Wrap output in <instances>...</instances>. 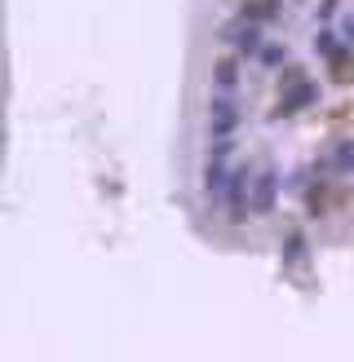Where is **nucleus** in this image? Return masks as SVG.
Listing matches in <instances>:
<instances>
[{
	"instance_id": "obj_7",
	"label": "nucleus",
	"mask_w": 354,
	"mask_h": 362,
	"mask_svg": "<svg viewBox=\"0 0 354 362\" xmlns=\"http://www.w3.org/2000/svg\"><path fill=\"white\" fill-rule=\"evenodd\" d=\"M279 257H283V269H301V265L310 261V243H306V234H301V230H292L288 239H283Z\"/></svg>"
},
{
	"instance_id": "obj_8",
	"label": "nucleus",
	"mask_w": 354,
	"mask_h": 362,
	"mask_svg": "<svg viewBox=\"0 0 354 362\" xmlns=\"http://www.w3.org/2000/svg\"><path fill=\"white\" fill-rule=\"evenodd\" d=\"M324 168H328V177H354V137H346V141H336Z\"/></svg>"
},
{
	"instance_id": "obj_9",
	"label": "nucleus",
	"mask_w": 354,
	"mask_h": 362,
	"mask_svg": "<svg viewBox=\"0 0 354 362\" xmlns=\"http://www.w3.org/2000/svg\"><path fill=\"white\" fill-rule=\"evenodd\" d=\"M239 84V53H230V58L212 62V88H235Z\"/></svg>"
},
{
	"instance_id": "obj_3",
	"label": "nucleus",
	"mask_w": 354,
	"mask_h": 362,
	"mask_svg": "<svg viewBox=\"0 0 354 362\" xmlns=\"http://www.w3.org/2000/svg\"><path fill=\"white\" fill-rule=\"evenodd\" d=\"M235 129H239L235 88H212V98H208V137H230Z\"/></svg>"
},
{
	"instance_id": "obj_10",
	"label": "nucleus",
	"mask_w": 354,
	"mask_h": 362,
	"mask_svg": "<svg viewBox=\"0 0 354 362\" xmlns=\"http://www.w3.org/2000/svg\"><path fill=\"white\" fill-rule=\"evenodd\" d=\"M239 13L266 27V23H275V18H279V0H244V5H239Z\"/></svg>"
},
{
	"instance_id": "obj_11",
	"label": "nucleus",
	"mask_w": 354,
	"mask_h": 362,
	"mask_svg": "<svg viewBox=\"0 0 354 362\" xmlns=\"http://www.w3.org/2000/svg\"><path fill=\"white\" fill-rule=\"evenodd\" d=\"M253 58H257L261 71H283V62H288V49H283V45H266V40H261V49L253 53Z\"/></svg>"
},
{
	"instance_id": "obj_13",
	"label": "nucleus",
	"mask_w": 354,
	"mask_h": 362,
	"mask_svg": "<svg viewBox=\"0 0 354 362\" xmlns=\"http://www.w3.org/2000/svg\"><path fill=\"white\" fill-rule=\"evenodd\" d=\"M336 9H341V0H324V5H319V23H332Z\"/></svg>"
},
{
	"instance_id": "obj_5",
	"label": "nucleus",
	"mask_w": 354,
	"mask_h": 362,
	"mask_svg": "<svg viewBox=\"0 0 354 362\" xmlns=\"http://www.w3.org/2000/svg\"><path fill=\"white\" fill-rule=\"evenodd\" d=\"M248 177H253V168L248 164H235L230 168V181H226V190H222V204H226V221L230 226H244L248 216Z\"/></svg>"
},
{
	"instance_id": "obj_6",
	"label": "nucleus",
	"mask_w": 354,
	"mask_h": 362,
	"mask_svg": "<svg viewBox=\"0 0 354 362\" xmlns=\"http://www.w3.org/2000/svg\"><path fill=\"white\" fill-rule=\"evenodd\" d=\"M226 181H230V164H226V159H217V155H208V164H204V194H208L212 208L222 204Z\"/></svg>"
},
{
	"instance_id": "obj_4",
	"label": "nucleus",
	"mask_w": 354,
	"mask_h": 362,
	"mask_svg": "<svg viewBox=\"0 0 354 362\" xmlns=\"http://www.w3.org/2000/svg\"><path fill=\"white\" fill-rule=\"evenodd\" d=\"M217 40L230 49V53H239V58H253V53L261 49V40H266V35H261V23H253V18H230V23L217 31Z\"/></svg>"
},
{
	"instance_id": "obj_12",
	"label": "nucleus",
	"mask_w": 354,
	"mask_h": 362,
	"mask_svg": "<svg viewBox=\"0 0 354 362\" xmlns=\"http://www.w3.org/2000/svg\"><path fill=\"white\" fill-rule=\"evenodd\" d=\"M314 49L324 53V58H341V53H346V40H341L332 27H319V31H314Z\"/></svg>"
},
{
	"instance_id": "obj_1",
	"label": "nucleus",
	"mask_w": 354,
	"mask_h": 362,
	"mask_svg": "<svg viewBox=\"0 0 354 362\" xmlns=\"http://www.w3.org/2000/svg\"><path fill=\"white\" fill-rule=\"evenodd\" d=\"M279 194H283L279 168H270V164L253 168V177H248V212H253V216H270L279 208Z\"/></svg>"
},
{
	"instance_id": "obj_2",
	"label": "nucleus",
	"mask_w": 354,
	"mask_h": 362,
	"mask_svg": "<svg viewBox=\"0 0 354 362\" xmlns=\"http://www.w3.org/2000/svg\"><path fill=\"white\" fill-rule=\"evenodd\" d=\"M283 76V93H279V106H275V115H297V111H306L310 102H319V84H310L306 76H301V66H288V71H279Z\"/></svg>"
}]
</instances>
